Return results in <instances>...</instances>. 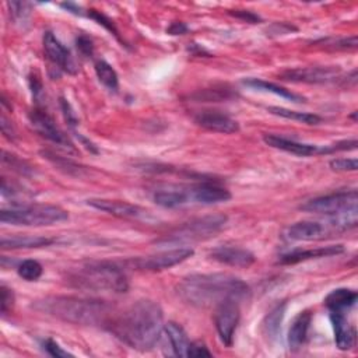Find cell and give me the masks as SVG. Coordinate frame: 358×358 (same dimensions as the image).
<instances>
[{
    "label": "cell",
    "mask_w": 358,
    "mask_h": 358,
    "mask_svg": "<svg viewBox=\"0 0 358 358\" xmlns=\"http://www.w3.org/2000/svg\"><path fill=\"white\" fill-rule=\"evenodd\" d=\"M284 312H285V303H278L274 309H271L268 312V315L264 317L263 320V331L267 337L274 338L277 337L280 327H281V322L284 317Z\"/></svg>",
    "instance_id": "29"
},
{
    "label": "cell",
    "mask_w": 358,
    "mask_h": 358,
    "mask_svg": "<svg viewBox=\"0 0 358 358\" xmlns=\"http://www.w3.org/2000/svg\"><path fill=\"white\" fill-rule=\"evenodd\" d=\"M87 204L95 210L108 213L119 218L129 220H144L148 217V211L140 206L131 204L124 200H110V199H90Z\"/></svg>",
    "instance_id": "14"
},
{
    "label": "cell",
    "mask_w": 358,
    "mask_h": 358,
    "mask_svg": "<svg viewBox=\"0 0 358 358\" xmlns=\"http://www.w3.org/2000/svg\"><path fill=\"white\" fill-rule=\"evenodd\" d=\"M344 252V246L343 245H329V246H319V248H313V249H296L292 252H288L285 255H282L278 260V263L281 264H295L299 262H305V260H310V259H317V257H327V256H334V255H340Z\"/></svg>",
    "instance_id": "20"
},
{
    "label": "cell",
    "mask_w": 358,
    "mask_h": 358,
    "mask_svg": "<svg viewBox=\"0 0 358 358\" xmlns=\"http://www.w3.org/2000/svg\"><path fill=\"white\" fill-rule=\"evenodd\" d=\"M194 253L193 249L190 248H175L169 250L159 252L157 255L145 256V257H136L129 260L127 263L133 268L138 270H147V271H159V270H166L169 267H173L189 257H192Z\"/></svg>",
    "instance_id": "8"
},
{
    "label": "cell",
    "mask_w": 358,
    "mask_h": 358,
    "mask_svg": "<svg viewBox=\"0 0 358 358\" xmlns=\"http://www.w3.org/2000/svg\"><path fill=\"white\" fill-rule=\"evenodd\" d=\"M263 141L277 150H282L285 152L299 155V157H310L315 154H323V145L316 144H306L292 138H287L278 134H263Z\"/></svg>",
    "instance_id": "17"
},
{
    "label": "cell",
    "mask_w": 358,
    "mask_h": 358,
    "mask_svg": "<svg viewBox=\"0 0 358 358\" xmlns=\"http://www.w3.org/2000/svg\"><path fill=\"white\" fill-rule=\"evenodd\" d=\"M187 192H189L190 201L203 204V206L225 203L231 199V193L227 187L213 182H201V183L193 185L187 187Z\"/></svg>",
    "instance_id": "16"
},
{
    "label": "cell",
    "mask_w": 358,
    "mask_h": 358,
    "mask_svg": "<svg viewBox=\"0 0 358 358\" xmlns=\"http://www.w3.org/2000/svg\"><path fill=\"white\" fill-rule=\"evenodd\" d=\"M267 112H270L271 115H275V116H280L284 119H289V120H295V122H301L305 124H317L322 122V117L319 115L309 113V112H298V110L287 109L282 106H268Z\"/></svg>",
    "instance_id": "27"
},
{
    "label": "cell",
    "mask_w": 358,
    "mask_h": 358,
    "mask_svg": "<svg viewBox=\"0 0 358 358\" xmlns=\"http://www.w3.org/2000/svg\"><path fill=\"white\" fill-rule=\"evenodd\" d=\"M42 271H43L42 264L34 259H27L21 262L17 267L18 275L25 281H36L42 275Z\"/></svg>",
    "instance_id": "32"
},
{
    "label": "cell",
    "mask_w": 358,
    "mask_h": 358,
    "mask_svg": "<svg viewBox=\"0 0 358 358\" xmlns=\"http://www.w3.org/2000/svg\"><path fill=\"white\" fill-rule=\"evenodd\" d=\"M187 357H211V351L201 341L190 343Z\"/></svg>",
    "instance_id": "42"
},
{
    "label": "cell",
    "mask_w": 358,
    "mask_h": 358,
    "mask_svg": "<svg viewBox=\"0 0 358 358\" xmlns=\"http://www.w3.org/2000/svg\"><path fill=\"white\" fill-rule=\"evenodd\" d=\"M246 87H250L253 90H259V91H264V92H271L277 96H281L284 99H288V101H292V102H303L305 98L284 88V87H280L274 83H268V81H264L262 78H245L242 81Z\"/></svg>",
    "instance_id": "26"
},
{
    "label": "cell",
    "mask_w": 358,
    "mask_h": 358,
    "mask_svg": "<svg viewBox=\"0 0 358 358\" xmlns=\"http://www.w3.org/2000/svg\"><path fill=\"white\" fill-rule=\"evenodd\" d=\"M231 14L236 18H241L246 22H250V24H256L260 21V17L257 14H255L253 11H249V10H231Z\"/></svg>",
    "instance_id": "43"
},
{
    "label": "cell",
    "mask_w": 358,
    "mask_h": 358,
    "mask_svg": "<svg viewBox=\"0 0 358 358\" xmlns=\"http://www.w3.org/2000/svg\"><path fill=\"white\" fill-rule=\"evenodd\" d=\"M10 7V14L13 15L14 21L21 22L25 21L29 15V8L27 3H21V1H8L7 3Z\"/></svg>",
    "instance_id": "37"
},
{
    "label": "cell",
    "mask_w": 358,
    "mask_h": 358,
    "mask_svg": "<svg viewBox=\"0 0 358 358\" xmlns=\"http://www.w3.org/2000/svg\"><path fill=\"white\" fill-rule=\"evenodd\" d=\"M166 32H168L169 35H182V34H186V32H187V25H186L185 22L175 21V22H172V24L168 27Z\"/></svg>",
    "instance_id": "45"
},
{
    "label": "cell",
    "mask_w": 358,
    "mask_h": 358,
    "mask_svg": "<svg viewBox=\"0 0 358 358\" xmlns=\"http://www.w3.org/2000/svg\"><path fill=\"white\" fill-rule=\"evenodd\" d=\"M43 50L48 60L55 66L57 70H63L69 74L77 73V64L70 53V50L55 36L53 32L46 31L42 38Z\"/></svg>",
    "instance_id": "13"
},
{
    "label": "cell",
    "mask_w": 358,
    "mask_h": 358,
    "mask_svg": "<svg viewBox=\"0 0 358 358\" xmlns=\"http://www.w3.org/2000/svg\"><path fill=\"white\" fill-rule=\"evenodd\" d=\"M43 348L45 351L52 355V357H56V358H67V357H73V354H70L69 351L63 350V347L59 345V343H56L55 340L52 338H46L43 341Z\"/></svg>",
    "instance_id": "38"
},
{
    "label": "cell",
    "mask_w": 358,
    "mask_h": 358,
    "mask_svg": "<svg viewBox=\"0 0 358 358\" xmlns=\"http://www.w3.org/2000/svg\"><path fill=\"white\" fill-rule=\"evenodd\" d=\"M1 123V131H3V134L6 136V137H8V138H14V130H13V126H11V123L8 124V122H7V117H6V115L4 113H1V120H0Z\"/></svg>",
    "instance_id": "46"
},
{
    "label": "cell",
    "mask_w": 358,
    "mask_h": 358,
    "mask_svg": "<svg viewBox=\"0 0 358 358\" xmlns=\"http://www.w3.org/2000/svg\"><path fill=\"white\" fill-rule=\"evenodd\" d=\"M88 17H91L92 20H95L99 25H102L103 28H106L109 32H112L117 39H120V36H119V31H117V28L115 27V24H113V21L109 18V17H106L105 14H102L101 11H98V10H88Z\"/></svg>",
    "instance_id": "35"
},
{
    "label": "cell",
    "mask_w": 358,
    "mask_h": 358,
    "mask_svg": "<svg viewBox=\"0 0 358 358\" xmlns=\"http://www.w3.org/2000/svg\"><path fill=\"white\" fill-rule=\"evenodd\" d=\"M76 46H77L78 52L85 57H91L94 53V43H92L91 38H88L87 35H78L76 38Z\"/></svg>",
    "instance_id": "40"
},
{
    "label": "cell",
    "mask_w": 358,
    "mask_h": 358,
    "mask_svg": "<svg viewBox=\"0 0 358 358\" xmlns=\"http://www.w3.org/2000/svg\"><path fill=\"white\" fill-rule=\"evenodd\" d=\"M164 326L161 306L151 299H138L112 316L106 327L130 348L148 351L161 338Z\"/></svg>",
    "instance_id": "1"
},
{
    "label": "cell",
    "mask_w": 358,
    "mask_h": 358,
    "mask_svg": "<svg viewBox=\"0 0 358 358\" xmlns=\"http://www.w3.org/2000/svg\"><path fill=\"white\" fill-rule=\"evenodd\" d=\"M358 298L357 291L350 288H336L324 298V305L329 310L345 312L351 306L355 305Z\"/></svg>",
    "instance_id": "25"
},
{
    "label": "cell",
    "mask_w": 358,
    "mask_h": 358,
    "mask_svg": "<svg viewBox=\"0 0 358 358\" xmlns=\"http://www.w3.org/2000/svg\"><path fill=\"white\" fill-rule=\"evenodd\" d=\"M60 108H62V112H63L64 120L67 122V124H69V126L74 127L76 124H78V120H77L76 112L73 110V108H71V105L69 103V101H67V99L60 98Z\"/></svg>",
    "instance_id": "41"
},
{
    "label": "cell",
    "mask_w": 358,
    "mask_h": 358,
    "mask_svg": "<svg viewBox=\"0 0 358 358\" xmlns=\"http://www.w3.org/2000/svg\"><path fill=\"white\" fill-rule=\"evenodd\" d=\"M55 242L53 238L39 236V235H11L3 236L0 241L1 249H32L49 246Z\"/></svg>",
    "instance_id": "23"
},
{
    "label": "cell",
    "mask_w": 358,
    "mask_h": 358,
    "mask_svg": "<svg viewBox=\"0 0 358 358\" xmlns=\"http://www.w3.org/2000/svg\"><path fill=\"white\" fill-rule=\"evenodd\" d=\"M329 312H330V322L333 326L334 341L337 348L341 351L351 350L355 345V338H357L355 327L348 323L345 317V312H336V310H329Z\"/></svg>",
    "instance_id": "19"
},
{
    "label": "cell",
    "mask_w": 358,
    "mask_h": 358,
    "mask_svg": "<svg viewBox=\"0 0 358 358\" xmlns=\"http://www.w3.org/2000/svg\"><path fill=\"white\" fill-rule=\"evenodd\" d=\"M28 83H29V88H31L32 96L38 101L39 95L42 94V83H41V80L35 74H29Z\"/></svg>",
    "instance_id": "44"
},
{
    "label": "cell",
    "mask_w": 358,
    "mask_h": 358,
    "mask_svg": "<svg viewBox=\"0 0 358 358\" xmlns=\"http://www.w3.org/2000/svg\"><path fill=\"white\" fill-rule=\"evenodd\" d=\"M60 6H62L63 8H66L67 11L76 14V15H83V14H84L83 10H81V7L77 6V4H74V3H62Z\"/></svg>",
    "instance_id": "47"
},
{
    "label": "cell",
    "mask_w": 358,
    "mask_h": 358,
    "mask_svg": "<svg viewBox=\"0 0 358 358\" xmlns=\"http://www.w3.org/2000/svg\"><path fill=\"white\" fill-rule=\"evenodd\" d=\"M315 45H319L331 50H354L357 49L358 41L357 36H337V38H323L315 41Z\"/></svg>",
    "instance_id": "31"
},
{
    "label": "cell",
    "mask_w": 358,
    "mask_h": 358,
    "mask_svg": "<svg viewBox=\"0 0 358 358\" xmlns=\"http://www.w3.org/2000/svg\"><path fill=\"white\" fill-rule=\"evenodd\" d=\"M41 154L43 155V158L49 159L50 162H53L59 169H64L66 173H76V175H81L83 173V168L80 165H77L76 162H73L71 159H67L64 157H60L52 151H41Z\"/></svg>",
    "instance_id": "33"
},
{
    "label": "cell",
    "mask_w": 358,
    "mask_h": 358,
    "mask_svg": "<svg viewBox=\"0 0 358 358\" xmlns=\"http://www.w3.org/2000/svg\"><path fill=\"white\" fill-rule=\"evenodd\" d=\"M95 73L98 80L110 91H117L119 78L116 70L105 60H98L95 63Z\"/></svg>",
    "instance_id": "30"
},
{
    "label": "cell",
    "mask_w": 358,
    "mask_h": 358,
    "mask_svg": "<svg viewBox=\"0 0 358 358\" xmlns=\"http://www.w3.org/2000/svg\"><path fill=\"white\" fill-rule=\"evenodd\" d=\"M14 303V292L4 284L0 287V309L1 315H6Z\"/></svg>",
    "instance_id": "39"
},
{
    "label": "cell",
    "mask_w": 358,
    "mask_h": 358,
    "mask_svg": "<svg viewBox=\"0 0 358 358\" xmlns=\"http://www.w3.org/2000/svg\"><path fill=\"white\" fill-rule=\"evenodd\" d=\"M29 122L32 124V127L35 129L36 133H39L42 137H45L46 140L64 147V148H70L73 150V143L69 138V136L56 124L55 119L48 115L42 108L36 106L29 113H28Z\"/></svg>",
    "instance_id": "11"
},
{
    "label": "cell",
    "mask_w": 358,
    "mask_h": 358,
    "mask_svg": "<svg viewBox=\"0 0 358 358\" xmlns=\"http://www.w3.org/2000/svg\"><path fill=\"white\" fill-rule=\"evenodd\" d=\"M32 308L45 315L53 316L63 322L95 326H108L112 319V305L102 299L81 298L71 295H50L36 299Z\"/></svg>",
    "instance_id": "3"
},
{
    "label": "cell",
    "mask_w": 358,
    "mask_h": 358,
    "mask_svg": "<svg viewBox=\"0 0 358 358\" xmlns=\"http://www.w3.org/2000/svg\"><path fill=\"white\" fill-rule=\"evenodd\" d=\"M330 168L336 172H352L358 168L357 158H336L330 161Z\"/></svg>",
    "instance_id": "36"
},
{
    "label": "cell",
    "mask_w": 358,
    "mask_h": 358,
    "mask_svg": "<svg viewBox=\"0 0 358 358\" xmlns=\"http://www.w3.org/2000/svg\"><path fill=\"white\" fill-rule=\"evenodd\" d=\"M67 218V211L53 204L13 206L0 211V221L3 224L17 227H43L66 221Z\"/></svg>",
    "instance_id": "5"
},
{
    "label": "cell",
    "mask_w": 358,
    "mask_h": 358,
    "mask_svg": "<svg viewBox=\"0 0 358 358\" xmlns=\"http://www.w3.org/2000/svg\"><path fill=\"white\" fill-rule=\"evenodd\" d=\"M69 278L74 287L87 291H108L122 294L129 289V280L123 267L113 262L85 263L70 273Z\"/></svg>",
    "instance_id": "4"
},
{
    "label": "cell",
    "mask_w": 358,
    "mask_h": 358,
    "mask_svg": "<svg viewBox=\"0 0 358 358\" xmlns=\"http://www.w3.org/2000/svg\"><path fill=\"white\" fill-rule=\"evenodd\" d=\"M193 120L200 127L210 131H215V133L231 134L239 130L238 122L220 110H210V109L200 110L193 116Z\"/></svg>",
    "instance_id": "15"
},
{
    "label": "cell",
    "mask_w": 358,
    "mask_h": 358,
    "mask_svg": "<svg viewBox=\"0 0 358 358\" xmlns=\"http://www.w3.org/2000/svg\"><path fill=\"white\" fill-rule=\"evenodd\" d=\"M341 232L336 222L329 217L327 221H299L287 229V238L291 241H320L331 234Z\"/></svg>",
    "instance_id": "12"
},
{
    "label": "cell",
    "mask_w": 358,
    "mask_h": 358,
    "mask_svg": "<svg viewBox=\"0 0 358 358\" xmlns=\"http://www.w3.org/2000/svg\"><path fill=\"white\" fill-rule=\"evenodd\" d=\"M176 294L192 306L215 308L229 299L236 302L246 299L250 288L239 277L231 274H190L176 285Z\"/></svg>",
    "instance_id": "2"
},
{
    "label": "cell",
    "mask_w": 358,
    "mask_h": 358,
    "mask_svg": "<svg viewBox=\"0 0 358 358\" xmlns=\"http://www.w3.org/2000/svg\"><path fill=\"white\" fill-rule=\"evenodd\" d=\"M235 96H236V92H234L232 88H227V87L204 88V90L197 91L190 95V98L197 102H201V101L203 102H220V101L232 99Z\"/></svg>",
    "instance_id": "28"
},
{
    "label": "cell",
    "mask_w": 358,
    "mask_h": 358,
    "mask_svg": "<svg viewBox=\"0 0 358 358\" xmlns=\"http://www.w3.org/2000/svg\"><path fill=\"white\" fill-rule=\"evenodd\" d=\"M357 203H358V193L355 189H350V190H338V192H333L324 196L310 199L306 203L301 204L299 208L306 213L324 214L330 217V215L341 214L344 211L357 208Z\"/></svg>",
    "instance_id": "7"
},
{
    "label": "cell",
    "mask_w": 358,
    "mask_h": 358,
    "mask_svg": "<svg viewBox=\"0 0 358 358\" xmlns=\"http://www.w3.org/2000/svg\"><path fill=\"white\" fill-rule=\"evenodd\" d=\"M210 257L215 262H220L232 267H249L256 262L255 255L241 246H218L215 248Z\"/></svg>",
    "instance_id": "18"
},
{
    "label": "cell",
    "mask_w": 358,
    "mask_h": 358,
    "mask_svg": "<svg viewBox=\"0 0 358 358\" xmlns=\"http://www.w3.org/2000/svg\"><path fill=\"white\" fill-rule=\"evenodd\" d=\"M338 66H309L285 70L280 74L282 80L306 84H324L336 81L340 77Z\"/></svg>",
    "instance_id": "10"
},
{
    "label": "cell",
    "mask_w": 358,
    "mask_h": 358,
    "mask_svg": "<svg viewBox=\"0 0 358 358\" xmlns=\"http://www.w3.org/2000/svg\"><path fill=\"white\" fill-rule=\"evenodd\" d=\"M164 331L169 341L172 354L176 357H187L190 341H189V337H187L185 329L175 322H168L164 326Z\"/></svg>",
    "instance_id": "24"
},
{
    "label": "cell",
    "mask_w": 358,
    "mask_h": 358,
    "mask_svg": "<svg viewBox=\"0 0 358 358\" xmlns=\"http://www.w3.org/2000/svg\"><path fill=\"white\" fill-rule=\"evenodd\" d=\"M1 161H3L4 165H10L11 169H14V171H17V172H20V173H28V172L31 171V166H29L25 161H22V159L18 158L17 155L10 154V152H7V151H3V154H1Z\"/></svg>",
    "instance_id": "34"
},
{
    "label": "cell",
    "mask_w": 358,
    "mask_h": 358,
    "mask_svg": "<svg viewBox=\"0 0 358 358\" xmlns=\"http://www.w3.org/2000/svg\"><path fill=\"white\" fill-rule=\"evenodd\" d=\"M241 312L239 302L236 301H225L215 306L214 312V323L221 343L227 347H231L234 343V334L236 326L239 323Z\"/></svg>",
    "instance_id": "9"
},
{
    "label": "cell",
    "mask_w": 358,
    "mask_h": 358,
    "mask_svg": "<svg viewBox=\"0 0 358 358\" xmlns=\"http://www.w3.org/2000/svg\"><path fill=\"white\" fill-rule=\"evenodd\" d=\"M152 200L155 204L164 208H178L190 203L187 189L171 186L165 189H159L152 194Z\"/></svg>",
    "instance_id": "22"
},
{
    "label": "cell",
    "mask_w": 358,
    "mask_h": 358,
    "mask_svg": "<svg viewBox=\"0 0 358 358\" xmlns=\"http://www.w3.org/2000/svg\"><path fill=\"white\" fill-rule=\"evenodd\" d=\"M310 322H312V313L309 310L299 312L298 316L294 319L287 337L291 351H298L303 345L308 337Z\"/></svg>",
    "instance_id": "21"
},
{
    "label": "cell",
    "mask_w": 358,
    "mask_h": 358,
    "mask_svg": "<svg viewBox=\"0 0 358 358\" xmlns=\"http://www.w3.org/2000/svg\"><path fill=\"white\" fill-rule=\"evenodd\" d=\"M228 217L224 214H211L200 218L190 220L189 222L178 227L171 234L158 239V245H182L194 241H204L220 232L227 224Z\"/></svg>",
    "instance_id": "6"
}]
</instances>
